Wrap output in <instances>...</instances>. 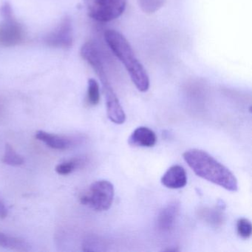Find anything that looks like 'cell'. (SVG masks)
<instances>
[{
    "label": "cell",
    "instance_id": "6da1fadb",
    "mask_svg": "<svg viewBox=\"0 0 252 252\" xmlns=\"http://www.w3.org/2000/svg\"><path fill=\"white\" fill-rule=\"evenodd\" d=\"M183 157L197 176L228 191L238 189L237 180L234 174L207 152L191 149L186 151Z\"/></svg>",
    "mask_w": 252,
    "mask_h": 252
},
{
    "label": "cell",
    "instance_id": "7a4b0ae2",
    "mask_svg": "<svg viewBox=\"0 0 252 252\" xmlns=\"http://www.w3.org/2000/svg\"><path fill=\"white\" fill-rule=\"evenodd\" d=\"M104 39L109 48L119 61L125 65L132 83L141 92H147L150 88V79L147 70L139 60L127 39L119 32L108 30L104 33Z\"/></svg>",
    "mask_w": 252,
    "mask_h": 252
},
{
    "label": "cell",
    "instance_id": "3957f363",
    "mask_svg": "<svg viewBox=\"0 0 252 252\" xmlns=\"http://www.w3.org/2000/svg\"><path fill=\"white\" fill-rule=\"evenodd\" d=\"M114 187L110 181L100 180L93 183L89 189L82 194L80 202L98 212L107 211L114 200Z\"/></svg>",
    "mask_w": 252,
    "mask_h": 252
},
{
    "label": "cell",
    "instance_id": "277c9868",
    "mask_svg": "<svg viewBox=\"0 0 252 252\" xmlns=\"http://www.w3.org/2000/svg\"><path fill=\"white\" fill-rule=\"evenodd\" d=\"M88 15L101 23L113 21L123 14L126 0H88Z\"/></svg>",
    "mask_w": 252,
    "mask_h": 252
},
{
    "label": "cell",
    "instance_id": "5b68a950",
    "mask_svg": "<svg viewBox=\"0 0 252 252\" xmlns=\"http://www.w3.org/2000/svg\"><path fill=\"white\" fill-rule=\"evenodd\" d=\"M1 14L4 20L0 24V44L8 47L17 45L23 40V30L14 18L9 3L5 2L1 7Z\"/></svg>",
    "mask_w": 252,
    "mask_h": 252
},
{
    "label": "cell",
    "instance_id": "8992f818",
    "mask_svg": "<svg viewBox=\"0 0 252 252\" xmlns=\"http://www.w3.org/2000/svg\"><path fill=\"white\" fill-rule=\"evenodd\" d=\"M98 78L102 84L103 91L105 95L107 113L109 119L116 125H122L126 120V115L121 105L117 95L115 94L109 82L107 74L99 76Z\"/></svg>",
    "mask_w": 252,
    "mask_h": 252
},
{
    "label": "cell",
    "instance_id": "52a82bcc",
    "mask_svg": "<svg viewBox=\"0 0 252 252\" xmlns=\"http://www.w3.org/2000/svg\"><path fill=\"white\" fill-rule=\"evenodd\" d=\"M45 42L55 48H70L73 43V29L70 18L65 17L59 27L46 36Z\"/></svg>",
    "mask_w": 252,
    "mask_h": 252
},
{
    "label": "cell",
    "instance_id": "ba28073f",
    "mask_svg": "<svg viewBox=\"0 0 252 252\" xmlns=\"http://www.w3.org/2000/svg\"><path fill=\"white\" fill-rule=\"evenodd\" d=\"M180 212V204L176 201L171 202L165 206L158 215L156 225L161 232H169L175 226Z\"/></svg>",
    "mask_w": 252,
    "mask_h": 252
},
{
    "label": "cell",
    "instance_id": "9c48e42d",
    "mask_svg": "<svg viewBox=\"0 0 252 252\" xmlns=\"http://www.w3.org/2000/svg\"><path fill=\"white\" fill-rule=\"evenodd\" d=\"M187 172L179 165L171 166L161 178V184L166 188L172 189L183 188L187 185Z\"/></svg>",
    "mask_w": 252,
    "mask_h": 252
},
{
    "label": "cell",
    "instance_id": "30bf717a",
    "mask_svg": "<svg viewBox=\"0 0 252 252\" xmlns=\"http://www.w3.org/2000/svg\"><path fill=\"white\" fill-rule=\"evenodd\" d=\"M36 139L45 143L50 148L54 150H65L73 147L74 141L71 138L49 133L43 130H39L35 134Z\"/></svg>",
    "mask_w": 252,
    "mask_h": 252
},
{
    "label": "cell",
    "instance_id": "8fae6325",
    "mask_svg": "<svg viewBox=\"0 0 252 252\" xmlns=\"http://www.w3.org/2000/svg\"><path fill=\"white\" fill-rule=\"evenodd\" d=\"M157 141L156 133L150 128L139 126L132 132L128 139L130 145L135 147H152Z\"/></svg>",
    "mask_w": 252,
    "mask_h": 252
},
{
    "label": "cell",
    "instance_id": "7c38bea8",
    "mask_svg": "<svg viewBox=\"0 0 252 252\" xmlns=\"http://www.w3.org/2000/svg\"><path fill=\"white\" fill-rule=\"evenodd\" d=\"M198 214L199 217L203 221L212 226H221L225 220V216L222 212V207H203L199 210Z\"/></svg>",
    "mask_w": 252,
    "mask_h": 252
},
{
    "label": "cell",
    "instance_id": "4fadbf2b",
    "mask_svg": "<svg viewBox=\"0 0 252 252\" xmlns=\"http://www.w3.org/2000/svg\"><path fill=\"white\" fill-rule=\"evenodd\" d=\"M0 247L18 252H27L29 250V243L23 239L11 237L4 233L0 232Z\"/></svg>",
    "mask_w": 252,
    "mask_h": 252
},
{
    "label": "cell",
    "instance_id": "5bb4252c",
    "mask_svg": "<svg viewBox=\"0 0 252 252\" xmlns=\"http://www.w3.org/2000/svg\"><path fill=\"white\" fill-rule=\"evenodd\" d=\"M85 164V160L82 158H73L64 163H60L56 166V172L59 175H67L73 171L82 167Z\"/></svg>",
    "mask_w": 252,
    "mask_h": 252
},
{
    "label": "cell",
    "instance_id": "9a60e30c",
    "mask_svg": "<svg viewBox=\"0 0 252 252\" xmlns=\"http://www.w3.org/2000/svg\"><path fill=\"white\" fill-rule=\"evenodd\" d=\"M2 161L5 164L10 165V166H18L23 165L25 160L23 156L17 153L11 144H6Z\"/></svg>",
    "mask_w": 252,
    "mask_h": 252
},
{
    "label": "cell",
    "instance_id": "2e32d148",
    "mask_svg": "<svg viewBox=\"0 0 252 252\" xmlns=\"http://www.w3.org/2000/svg\"><path fill=\"white\" fill-rule=\"evenodd\" d=\"M166 0H138V5L143 12L154 14L164 5Z\"/></svg>",
    "mask_w": 252,
    "mask_h": 252
},
{
    "label": "cell",
    "instance_id": "e0dca14e",
    "mask_svg": "<svg viewBox=\"0 0 252 252\" xmlns=\"http://www.w3.org/2000/svg\"><path fill=\"white\" fill-rule=\"evenodd\" d=\"M88 101L92 106L97 105L100 101L99 86L94 79L88 80Z\"/></svg>",
    "mask_w": 252,
    "mask_h": 252
},
{
    "label": "cell",
    "instance_id": "ac0fdd59",
    "mask_svg": "<svg viewBox=\"0 0 252 252\" xmlns=\"http://www.w3.org/2000/svg\"><path fill=\"white\" fill-rule=\"evenodd\" d=\"M237 231L242 238H249L252 233V222L247 218H240L237 222Z\"/></svg>",
    "mask_w": 252,
    "mask_h": 252
},
{
    "label": "cell",
    "instance_id": "d6986e66",
    "mask_svg": "<svg viewBox=\"0 0 252 252\" xmlns=\"http://www.w3.org/2000/svg\"><path fill=\"white\" fill-rule=\"evenodd\" d=\"M104 246L102 241L95 237H89L83 242V250L85 252H96L103 250L101 248Z\"/></svg>",
    "mask_w": 252,
    "mask_h": 252
},
{
    "label": "cell",
    "instance_id": "ffe728a7",
    "mask_svg": "<svg viewBox=\"0 0 252 252\" xmlns=\"http://www.w3.org/2000/svg\"><path fill=\"white\" fill-rule=\"evenodd\" d=\"M8 213L6 206H5L2 200H0V218L3 219V218H6L8 216Z\"/></svg>",
    "mask_w": 252,
    "mask_h": 252
}]
</instances>
